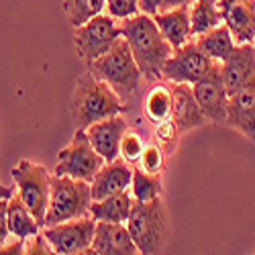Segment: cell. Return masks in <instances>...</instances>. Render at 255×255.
<instances>
[{"mask_svg":"<svg viewBox=\"0 0 255 255\" xmlns=\"http://www.w3.org/2000/svg\"><path fill=\"white\" fill-rule=\"evenodd\" d=\"M121 33L129 43L145 80L163 78V63L176 49L159 31L151 14L137 12L129 18H123Z\"/></svg>","mask_w":255,"mask_h":255,"instance_id":"obj_1","label":"cell"},{"mask_svg":"<svg viewBox=\"0 0 255 255\" xmlns=\"http://www.w3.org/2000/svg\"><path fill=\"white\" fill-rule=\"evenodd\" d=\"M88 70L94 78L109 84L123 100L137 96L141 88L143 72L125 37H119L117 43L104 55L88 63Z\"/></svg>","mask_w":255,"mask_h":255,"instance_id":"obj_2","label":"cell"},{"mask_svg":"<svg viewBox=\"0 0 255 255\" xmlns=\"http://www.w3.org/2000/svg\"><path fill=\"white\" fill-rule=\"evenodd\" d=\"M123 111V98L106 82L94 78L92 74L78 80L72 94V117L78 129H86L98 121L117 117Z\"/></svg>","mask_w":255,"mask_h":255,"instance_id":"obj_3","label":"cell"},{"mask_svg":"<svg viewBox=\"0 0 255 255\" xmlns=\"http://www.w3.org/2000/svg\"><path fill=\"white\" fill-rule=\"evenodd\" d=\"M127 229L133 235V241L139 247V253L151 255L161 253L172 237V223H169L167 208L159 198L149 202H137L131 208Z\"/></svg>","mask_w":255,"mask_h":255,"instance_id":"obj_4","label":"cell"},{"mask_svg":"<svg viewBox=\"0 0 255 255\" xmlns=\"http://www.w3.org/2000/svg\"><path fill=\"white\" fill-rule=\"evenodd\" d=\"M92 188L90 182L70 176H51V194L43 227H53L90 215Z\"/></svg>","mask_w":255,"mask_h":255,"instance_id":"obj_5","label":"cell"},{"mask_svg":"<svg viewBox=\"0 0 255 255\" xmlns=\"http://www.w3.org/2000/svg\"><path fill=\"white\" fill-rule=\"evenodd\" d=\"M10 174L14 180L16 194L27 204V208L39 221V225L43 227L49 206V194H51V176L47 174V169L43 165L23 159L12 167Z\"/></svg>","mask_w":255,"mask_h":255,"instance_id":"obj_6","label":"cell"},{"mask_svg":"<svg viewBox=\"0 0 255 255\" xmlns=\"http://www.w3.org/2000/svg\"><path fill=\"white\" fill-rule=\"evenodd\" d=\"M104 163H106L104 157L92 147L86 131L78 129L74 137L70 139V143L59 151L57 163H55V174L92 182Z\"/></svg>","mask_w":255,"mask_h":255,"instance_id":"obj_7","label":"cell"},{"mask_svg":"<svg viewBox=\"0 0 255 255\" xmlns=\"http://www.w3.org/2000/svg\"><path fill=\"white\" fill-rule=\"evenodd\" d=\"M119 37H123L121 27L115 23V16L111 14H96L88 23L74 27L76 51L86 63H92L94 59L104 55L117 43Z\"/></svg>","mask_w":255,"mask_h":255,"instance_id":"obj_8","label":"cell"},{"mask_svg":"<svg viewBox=\"0 0 255 255\" xmlns=\"http://www.w3.org/2000/svg\"><path fill=\"white\" fill-rule=\"evenodd\" d=\"M96 219L92 215L80 217L74 221H66L53 227H43L41 233L45 235L49 245L59 255H72V253H88L94 233H96Z\"/></svg>","mask_w":255,"mask_h":255,"instance_id":"obj_9","label":"cell"},{"mask_svg":"<svg viewBox=\"0 0 255 255\" xmlns=\"http://www.w3.org/2000/svg\"><path fill=\"white\" fill-rule=\"evenodd\" d=\"M219 61L210 59L196 43H186L176 49L163 63V78L174 84H196Z\"/></svg>","mask_w":255,"mask_h":255,"instance_id":"obj_10","label":"cell"},{"mask_svg":"<svg viewBox=\"0 0 255 255\" xmlns=\"http://www.w3.org/2000/svg\"><path fill=\"white\" fill-rule=\"evenodd\" d=\"M194 96L200 104L204 117L212 123H227V106H229V92L223 84L221 76V61L212 68L202 80L192 84Z\"/></svg>","mask_w":255,"mask_h":255,"instance_id":"obj_11","label":"cell"},{"mask_svg":"<svg viewBox=\"0 0 255 255\" xmlns=\"http://www.w3.org/2000/svg\"><path fill=\"white\" fill-rule=\"evenodd\" d=\"M88 253L94 255H135L139 253L127 223H96V233Z\"/></svg>","mask_w":255,"mask_h":255,"instance_id":"obj_12","label":"cell"},{"mask_svg":"<svg viewBox=\"0 0 255 255\" xmlns=\"http://www.w3.org/2000/svg\"><path fill=\"white\" fill-rule=\"evenodd\" d=\"M227 125L255 141V76L229 96Z\"/></svg>","mask_w":255,"mask_h":255,"instance_id":"obj_13","label":"cell"},{"mask_svg":"<svg viewBox=\"0 0 255 255\" xmlns=\"http://www.w3.org/2000/svg\"><path fill=\"white\" fill-rule=\"evenodd\" d=\"M225 25L235 41L253 43L255 39V0H217Z\"/></svg>","mask_w":255,"mask_h":255,"instance_id":"obj_14","label":"cell"},{"mask_svg":"<svg viewBox=\"0 0 255 255\" xmlns=\"http://www.w3.org/2000/svg\"><path fill=\"white\" fill-rule=\"evenodd\" d=\"M86 135L94 149L104 157V161H113L121 157V141L127 133V123L121 115L98 121L90 127H86Z\"/></svg>","mask_w":255,"mask_h":255,"instance_id":"obj_15","label":"cell"},{"mask_svg":"<svg viewBox=\"0 0 255 255\" xmlns=\"http://www.w3.org/2000/svg\"><path fill=\"white\" fill-rule=\"evenodd\" d=\"M221 76L229 96L243 88L255 76V45L253 43L237 45L231 57L221 63Z\"/></svg>","mask_w":255,"mask_h":255,"instance_id":"obj_16","label":"cell"},{"mask_svg":"<svg viewBox=\"0 0 255 255\" xmlns=\"http://www.w3.org/2000/svg\"><path fill=\"white\" fill-rule=\"evenodd\" d=\"M131 182H133V167L127 163V159L117 157L113 161H106L90 182L92 200H102L106 196L123 192V190H129Z\"/></svg>","mask_w":255,"mask_h":255,"instance_id":"obj_17","label":"cell"},{"mask_svg":"<svg viewBox=\"0 0 255 255\" xmlns=\"http://www.w3.org/2000/svg\"><path fill=\"white\" fill-rule=\"evenodd\" d=\"M172 121L178 125L180 133L192 131L206 121L190 84H176L172 90Z\"/></svg>","mask_w":255,"mask_h":255,"instance_id":"obj_18","label":"cell"},{"mask_svg":"<svg viewBox=\"0 0 255 255\" xmlns=\"http://www.w3.org/2000/svg\"><path fill=\"white\" fill-rule=\"evenodd\" d=\"M155 23L163 37L172 43L174 49H180L182 45L188 43V39L192 37L190 31V6H178L172 10H159L153 14Z\"/></svg>","mask_w":255,"mask_h":255,"instance_id":"obj_19","label":"cell"},{"mask_svg":"<svg viewBox=\"0 0 255 255\" xmlns=\"http://www.w3.org/2000/svg\"><path fill=\"white\" fill-rule=\"evenodd\" d=\"M133 204V194L129 190H123V192L106 196L102 200H92L90 215L98 223H127Z\"/></svg>","mask_w":255,"mask_h":255,"instance_id":"obj_20","label":"cell"},{"mask_svg":"<svg viewBox=\"0 0 255 255\" xmlns=\"http://www.w3.org/2000/svg\"><path fill=\"white\" fill-rule=\"evenodd\" d=\"M6 225H8V233L10 237L14 239H29L33 235H37V233L43 229L39 225V221L31 215V210L27 208V204L20 200V196L14 194L8 198V204H6Z\"/></svg>","mask_w":255,"mask_h":255,"instance_id":"obj_21","label":"cell"},{"mask_svg":"<svg viewBox=\"0 0 255 255\" xmlns=\"http://www.w3.org/2000/svg\"><path fill=\"white\" fill-rule=\"evenodd\" d=\"M194 43L215 61H225L231 57V53L235 51V37H233L231 29L227 25H219L215 29H210L202 35H198V39L194 41Z\"/></svg>","mask_w":255,"mask_h":255,"instance_id":"obj_22","label":"cell"},{"mask_svg":"<svg viewBox=\"0 0 255 255\" xmlns=\"http://www.w3.org/2000/svg\"><path fill=\"white\" fill-rule=\"evenodd\" d=\"M219 25H223V14L217 0H194L192 10H190V31H192V37H198Z\"/></svg>","mask_w":255,"mask_h":255,"instance_id":"obj_23","label":"cell"},{"mask_svg":"<svg viewBox=\"0 0 255 255\" xmlns=\"http://www.w3.org/2000/svg\"><path fill=\"white\" fill-rule=\"evenodd\" d=\"M131 194L137 202H149L161 196V178L159 174H149L143 167L133 169V182H131Z\"/></svg>","mask_w":255,"mask_h":255,"instance_id":"obj_24","label":"cell"},{"mask_svg":"<svg viewBox=\"0 0 255 255\" xmlns=\"http://www.w3.org/2000/svg\"><path fill=\"white\" fill-rule=\"evenodd\" d=\"M104 8L106 0H63V12L74 27L88 23L96 14H102Z\"/></svg>","mask_w":255,"mask_h":255,"instance_id":"obj_25","label":"cell"},{"mask_svg":"<svg viewBox=\"0 0 255 255\" xmlns=\"http://www.w3.org/2000/svg\"><path fill=\"white\" fill-rule=\"evenodd\" d=\"M145 111L153 123H163L167 119H172V92L163 86H155L145 102Z\"/></svg>","mask_w":255,"mask_h":255,"instance_id":"obj_26","label":"cell"},{"mask_svg":"<svg viewBox=\"0 0 255 255\" xmlns=\"http://www.w3.org/2000/svg\"><path fill=\"white\" fill-rule=\"evenodd\" d=\"M143 141L139 135L135 133H125L123 135V141H121V155L123 159L127 161H137L141 159V153H143Z\"/></svg>","mask_w":255,"mask_h":255,"instance_id":"obj_27","label":"cell"},{"mask_svg":"<svg viewBox=\"0 0 255 255\" xmlns=\"http://www.w3.org/2000/svg\"><path fill=\"white\" fill-rule=\"evenodd\" d=\"M109 14L115 18H129L139 12V0H106Z\"/></svg>","mask_w":255,"mask_h":255,"instance_id":"obj_28","label":"cell"},{"mask_svg":"<svg viewBox=\"0 0 255 255\" xmlns=\"http://www.w3.org/2000/svg\"><path fill=\"white\" fill-rule=\"evenodd\" d=\"M161 163H163V153L157 145H149L145 147L143 153H141V167L145 172L149 174H159L161 169Z\"/></svg>","mask_w":255,"mask_h":255,"instance_id":"obj_29","label":"cell"},{"mask_svg":"<svg viewBox=\"0 0 255 255\" xmlns=\"http://www.w3.org/2000/svg\"><path fill=\"white\" fill-rule=\"evenodd\" d=\"M25 253H37V255H51L55 253L53 247L49 245V241L45 239L43 233H37V235L25 239Z\"/></svg>","mask_w":255,"mask_h":255,"instance_id":"obj_30","label":"cell"},{"mask_svg":"<svg viewBox=\"0 0 255 255\" xmlns=\"http://www.w3.org/2000/svg\"><path fill=\"white\" fill-rule=\"evenodd\" d=\"M178 133H180V129H178V125H176L172 119L159 123V127H157V135H159L161 143L167 145V147H172V145L176 143V135H178Z\"/></svg>","mask_w":255,"mask_h":255,"instance_id":"obj_31","label":"cell"},{"mask_svg":"<svg viewBox=\"0 0 255 255\" xmlns=\"http://www.w3.org/2000/svg\"><path fill=\"white\" fill-rule=\"evenodd\" d=\"M6 204H8V198H2L0 200V249L2 245L8 241L10 233H8V225H6Z\"/></svg>","mask_w":255,"mask_h":255,"instance_id":"obj_32","label":"cell"},{"mask_svg":"<svg viewBox=\"0 0 255 255\" xmlns=\"http://www.w3.org/2000/svg\"><path fill=\"white\" fill-rule=\"evenodd\" d=\"M163 4V0H139V12H145V14H157L159 8Z\"/></svg>","mask_w":255,"mask_h":255,"instance_id":"obj_33","label":"cell"},{"mask_svg":"<svg viewBox=\"0 0 255 255\" xmlns=\"http://www.w3.org/2000/svg\"><path fill=\"white\" fill-rule=\"evenodd\" d=\"M192 4H194V0H163L159 10H172L178 6H192Z\"/></svg>","mask_w":255,"mask_h":255,"instance_id":"obj_34","label":"cell"},{"mask_svg":"<svg viewBox=\"0 0 255 255\" xmlns=\"http://www.w3.org/2000/svg\"><path fill=\"white\" fill-rule=\"evenodd\" d=\"M14 190H16V188H12V186L8 188V186H4L2 182H0V200H2V198H10V196L14 194Z\"/></svg>","mask_w":255,"mask_h":255,"instance_id":"obj_35","label":"cell"},{"mask_svg":"<svg viewBox=\"0 0 255 255\" xmlns=\"http://www.w3.org/2000/svg\"><path fill=\"white\" fill-rule=\"evenodd\" d=\"M253 45H255V39H253Z\"/></svg>","mask_w":255,"mask_h":255,"instance_id":"obj_36","label":"cell"}]
</instances>
